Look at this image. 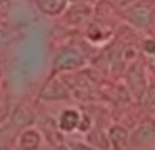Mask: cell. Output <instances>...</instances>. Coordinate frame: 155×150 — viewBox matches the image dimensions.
I'll use <instances>...</instances> for the list:
<instances>
[{
    "instance_id": "obj_1",
    "label": "cell",
    "mask_w": 155,
    "mask_h": 150,
    "mask_svg": "<svg viewBox=\"0 0 155 150\" xmlns=\"http://www.w3.org/2000/svg\"><path fill=\"white\" fill-rule=\"evenodd\" d=\"M82 65H84V57L78 50L72 48V47L62 48L54 60L55 70H74Z\"/></svg>"
},
{
    "instance_id": "obj_2",
    "label": "cell",
    "mask_w": 155,
    "mask_h": 150,
    "mask_svg": "<svg viewBox=\"0 0 155 150\" xmlns=\"http://www.w3.org/2000/svg\"><path fill=\"white\" fill-rule=\"evenodd\" d=\"M40 95H42V98H64V97L68 95V88L64 83V80L52 78L45 83Z\"/></svg>"
},
{
    "instance_id": "obj_3",
    "label": "cell",
    "mask_w": 155,
    "mask_h": 150,
    "mask_svg": "<svg viewBox=\"0 0 155 150\" xmlns=\"http://www.w3.org/2000/svg\"><path fill=\"white\" fill-rule=\"evenodd\" d=\"M127 17L138 27H145L150 23L152 20V8L150 7H145V5H138V7H134V8L128 10Z\"/></svg>"
},
{
    "instance_id": "obj_4",
    "label": "cell",
    "mask_w": 155,
    "mask_h": 150,
    "mask_svg": "<svg viewBox=\"0 0 155 150\" xmlns=\"http://www.w3.org/2000/svg\"><path fill=\"white\" fill-rule=\"evenodd\" d=\"M35 3L45 15H58L64 12L67 0H35Z\"/></svg>"
},
{
    "instance_id": "obj_5",
    "label": "cell",
    "mask_w": 155,
    "mask_h": 150,
    "mask_svg": "<svg viewBox=\"0 0 155 150\" xmlns=\"http://www.w3.org/2000/svg\"><path fill=\"white\" fill-rule=\"evenodd\" d=\"M40 145V135L35 130H27L20 137V147L22 150H37Z\"/></svg>"
},
{
    "instance_id": "obj_6",
    "label": "cell",
    "mask_w": 155,
    "mask_h": 150,
    "mask_svg": "<svg viewBox=\"0 0 155 150\" xmlns=\"http://www.w3.org/2000/svg\"><path fill=\"white\" fill-rule=\"evenodd\" d=\"M12 120L15 122V125L25 127V125H28V123H32V120H34V113H32V110L28 108V107L20 105V107H17V108H15Z\"/></svg>"
},
{
    "instance_id": "obj_7",
    "label": "cell",
    "mask_w": 155,
    "mask_h": 150,
    "mask_svg": "<svg viewBox=\"0 0 155 150\" xmlns=\"http://www.w3.org/2000/svg\"><path fill=\"white\" fill-rule=\"evenodd\" d=\"M75 127H78V113L75 110H65L60 117V128L70 132Z\"/></svg>"
},
{
    "instance_id": "obj_8",
    "label": "cell",
    "mask_w": 155,
    "mask_h": 150,
    "mask_svg": "<svg viewBox=\"0 0 155 150\" xmlns=\"http://www.w3.org/2000/svg\"><path fill=\"white\" fill-rule=\"evenodd\" d=\"M110 142L114 143V147L117 150H122L124 148V145L127 143V140H128V135H127V132H125L122 127H112L110 128Z\"/></svg>"
},
{
    "instance_id": "obj_9",
    "label": "cell",
    "mask_w": 155,
    "mask_h": 150,
    "mask_svg": "<svg viewBox=\"0 0 155 150\" xmlns=\"http://www.w3.org/2000/svg\"><path fill=\"white\" fill-rule=\"evenodd\" d=\"M134 140L135 142H142V143L152 142V140H153V127H152L150 123H148V125H143L137 133H135Z\"/></svg>"
},
{
    "instance_id": "obj_10",
    "label": "cell",
    "mask_w": 155,
    "mask_h": 150,
    "mask_svg": "<svg viewBox=\"0 0 155 150\" xmlns=\"http://www.w3.org/2000/svg\"><path fill=\"white\" fill-rule=\"evenodd\" d=\"M74 150H94L88 145H84V143H74Z\"/></svg>"
},
{
    "instance_id": "obj_11",
    "label": "cell",
    "mask_w": 155,
    "mask_h": 150,
    "mask_svg": "<svg viewBox=\"0 0 155 150\" xmlns=\"http://www.w3.org/2000/svg\"><path fill=\"white\" fill-rule=\"evenodd\" d=\"M55 150H68V148H67V147H65V145H60V147H57V148H55Z\"/></svg>"
},
{
    "instance_id": "obj_12",
    "label": "cell",
    "mask_w": 155,
    "mask_h": 150,
    "mask_svg": "<svg viewBox=\"0 0 155 150\" xmlns=\"http://www.w3.org/2000/svg\"><path fill=\"white\" fill-rule=\"evenodd\" d=\"M5 2H7V0H0V3H5Z\"/></svg>"
},
{
    "instance_id": "obj_13",
    "label": "cell",
    "mask_w": 155,
    "mask_h": 150,
    "mask_svg": "<svg viewBox=\"0 0 155 150\" xmlns=\"http://www.w3.org/2000/svg\"><path fill=\"white\" fill-rule=\"evenodd\" d=\"M0 150H4V148H0Z\"/></svg>"
}]
</instances>
